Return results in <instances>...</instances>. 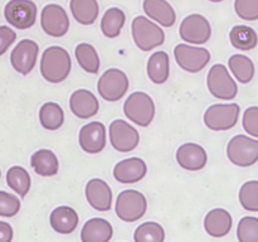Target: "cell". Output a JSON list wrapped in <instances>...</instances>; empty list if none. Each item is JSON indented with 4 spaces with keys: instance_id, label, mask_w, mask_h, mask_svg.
<instances>
[{
    "instance_id": "obj_1",
    "label": "cell",
    "mask_w": 258,
    "mask_h": 242,
    "mask_svg": "<svg viewBox=\"0 0 258 242\" xmlns=\"http://www.w3.org/2000/svg\"><path fill=\"white\" fill-rule=\"evenodd\" d=\"M71 62L70 53L62 47L53 45L43 52L40 59V73L50 83H59L70 76Z\"/></svg>"
},
{
    "instance_id": "obj_2",
    "label": "cell",
    "mask_w": 258,
    "mask_h": 242,
    "mask_svg": "<svg viewBox=\"0 0 258 242\" xmlns=\"http://www.w3.org/2000/svg\"><path fill=\"white\" fill-rule=\"evenodd\" d=\"M131 30H133L134 42L144 52L153 50L154 48L163 44L165 40L164 30L158 24L141 15L133 20Z\"/></svg>"
},
{
    "instance_id": "obj_3",
    "label": "cell",
    "mask_w": 258,
    "mask_h": 242,
    "mask_svg": "<svg viewBox=\"0 0 258 242\" xmlns=\"http://www.w3.org/2000/svg\"><path fill=\"white\" fill-rule=\"evenodd\" d=\"M123 112L128 120L136 125L146 128L154 120L155 103L148 93L134 92L123 103Z\"/></svg>"
},
{
    "instance_id": "obj_4",
    "label": "cell",
    "mask_w": 258,
    "mask_h": 242,
    "mask_svg": "<svg viewBox=\"0 0 258 242\" xmlns=\"http://www.w3.org/2000/svg\"><path fill=\"white\" fill-rule=\"evenodd\" d=\"M227 155L234 165L247 168L258 160V140L246 135H236L227 145Z\"/></svg>"
},
{
    "instance_id": "obj_5",
    "label": "cell",
    "mask_w": 258,
    "mask_h": 242,
    "mask_svg": "<svg viewBox=\"0 0 258 242\" xmlns=\"http://www.w3.org/2000/svg\"><path fill=\"white\" fill-rule=\"evenodd\" d=\"M148 202L143 193L127 189L118 194L116 201V214L123 222H135L145 214Z\"/></svg>"
},
{
    "instance_id": "obj_6",
    "label": "cell",
    "mask_w": 258,
    "mask_h": 242,
    "mask_svg": "<svg viewBox=\"0 0 258 242\" xmlns=\"http://www.w3.org/2000/svg\"><path fill=\"white\" fill-rule=\"evenodd\" d=\"M207 85L214 97L233 100L238 93V86L223 65H214L207 76Z\"/></svg>"
},
{
    "instance_id": "obj_7",
    "label": "cell",
    "mask_w": 258,
    "mask_h": 242,
    "mask_svg": "<svg viewBox=\"0 0 258 242\" xmlns=\"http://www.w3.org/2000/svg\"><path fill=\"white\" fill-rule=\"evenodd\" d=\"M97 90L103 100L110 102L118 101L128 90L127 76L117 68H110L98 80Z\"/></svg>"
},
{
    "instance_id": "obj_8",
    "label": "cell",
    "mask_w": 258,
    "mask_h": 242,
    "mask_svg": "<svg viewBox=\"0 0 258 242\" xmlns=\"http://www.w3.org/2000/svg\"><path fill=\"white\" fill-rule=\"evenodd\" d=\"M239 117V106L237 103L213 105L204 113L207 128L214 131H226L236 126Z\"/></svg>"
},
{
    "instance_id": "obj_9",
    "label": "cell",
    "mask_w": 258,
    "mask_h": 242,
    "mask_svg": "<svg viewBox=\"0 0 258 242\" xmlns=\"http://www.w3.org/2000/svg\"><path fill=\"white\" fill-rule=\"evenodd\" d=\"M7 22L18 29L33 27L37 19V5L30 0H12L5 5Z\"/></svg>"
},
{
    "instance_id": "obj_10",
    "label": "cell",
    "mask_w": 258,
    "mask_h": 242,
    "mask_svg": "<svg viewBox=\"0 0 258 242\" xmlns=\"http://www.w3.org/2000/svg\"><path fill=\"white\" fill-rule=\"evenodd\" d=\"M176 63L184 71L190 73L201 72L211 60V53L206 48L191 47L188 44H178L174 49Z\"/></svg>"
},
{
    "instance_id": "obj_11",
    "label": "cell",
    "mask_w": 258,
    "mask_h": 242,
    "mask_svg": "<svg viewBox=\"0 0 258 242\" xmlns=\"http://www.w3.org/2000/svg\"><path fill=\"white\" fill-rule=\"evenodd\" d=\"M181 39L190 44H204L212 35L211 23L201 14L188 15L179 28Z\"/></svg>"
},
{
    "instance_id": "obj_12",
    "label": "cell",
    "mask_w": 258,
    "mask_h": 242,
    "mask_svg": "<svg viewBox=\"0 0 258 242\" xmlns=\"http://www.w3.org/2000/svg\"><path fill=\"white\" fill-rule=\"evenodd\" d=\"M40 25L45 34L59 38L67 34L70 29V19L66 10L60 5L48 4L43 8L40 14Z\"/></svg>"
},
{
    "instance_id": "obj_13",
    "label": "cell",
    "mask_w": 258,
    "mask_h": 242,
    "mask_svg": "<svg viewBox=\"0 0 258 242\" xmlns=\"http://www.w3.org/2000/svg\"><path fill=\"white\" fill-rule=\"evenodd\" d=\"M110 141L117 151L128 153L138 148L140 134L126 121L115 120L110 125Z\"/></svg>"
},
{
    "instance_id": "obj_14",
    "label": "cell",
    "mask_w": 258,
    "mask_h": 242,
    "mask_svg": "<svg viewBox=\"0 0 258 242\" xmlns=\"http://www.w3.org/2000/svg\"><path fill=\"white\" fill-rule=\"evenodd\" d=\"M38 52H39V47L34 40H20L10 54V62H12L13 68L22 75L30 73L37 63Z\"/></svg>"
},
{
    "instance_id": "obj_15",
    "label": "cell",
    "mask_w": 258,
    "mask_h": 242,
    "mask_svg": "<svg viewBox=\"0 0 258 242\" xmlns=\"http://www.w3.org/2000/svg\"><path fill=\"white\" fill-rule=\"evenodd\" d=\"M81 148L88 154H98L105 149L106 128L100 121H93L83 126L78 136Z\"/></svg>"
},
{
    "instance_id": "obj_16",
    "label": "cell",
    "mask_w": 258,
    "mask_h": 242,
    "mask_svg": "<svg viewBox=\"0 0 258 242\" xmlns=\"http://www.w3.org/2000/svg\"><path fill=\"white\" fill-rule=\"evenodd\" d=\"M86 198L92 208L100 212H107L112 204V192L110 186L102 179H91L86 186Z\"/></svg>"
},
{
    "instance_id": "obj_17",
    "label": "cell",
    "mask_w": 258,
    "mask_h": 242,
    "mask_svg": "<svg viewBox=\"0 0 258 242\" xmlns=\"http://www.w3.org/2000/svg\"><path fill=\"white\" fill-rule=\"evenodd\" d=\"M148 171V165L140 158H128L120 161L113 168V176L122 184H134L140 182Z\"/></svg>"
},
{
    "instance_id": "obj_18",
    "label": "cell",
    "mask_w": 258,
    "mask_h": 242,
    "mask_svg": "<svg viewBox=\"0 0 258 242\" xmlns=\"http://www.w3.org/2000/svg\"><path fill=\"white\" fill-rule=\"evenodd\" d=\"M176 160L179 165L189 171L201 170L206 166L208 156L203 146L199 144L186 143L181 145L176 151Z\"/></svg>"
},
{
    "instance_id": "obj_19",
    "label": "cell",
    "mask_w": 258,
    "mask_h": 242,
    "mask_svg": "<svg viewBox=\"0 0 258 242\" xmlns=\"http://www.w3.org/2000/svg\"><path fill=\"white\" fill-rule=\"evenodd\" d=\"M70 107L73 115L80 118H90L100 110L97 97L88 90H78L71 95Z\"/></svg>"
},
{
    "instance_id": "obj_20",
    "label": "cell",
    "mask_w": 258,
    "mask_h": 242,
    "mask_svg": "<svg viewBox=\"0 0 258 242\" xmlns=\"http://www.w3.org/2000/svg\"><path fill=\"white\" fill-rule=\"evenodd\" d=\"M112 234V224L107 219L92 218L82 227L81 239L82 242H110Z\"/></svg>"
},
{
    "instance_id": "obj_21",
    "label": "cell",
    "mask_w": 258,
    "mask_h": 242,
    "mask_svg": "<svg viewBox=\"0 0 258 242\" xmlns=\"http://www.w3.org/2000/svg\"><path fill=\"white\" fill-rule=\"evenodd\" d=\"M49 222L52 228L60 234H70L77 228L78 213L68 206L57 207L50 213Z\"/></svg>"
},
{
    "instance_id": "obj_22",
    "label": "cell",
    "mask_w": 258,
    "mask_h": 242,
    "mask_svg": "<svg viewBox=\"0 0 258 242\" xmlns=\"http://www.w3.org/2000/svg\"><path fill=\"white\" fill-rule=\"evenodd\" d=\"M144 12L148 17L158 22L163 27H173L176 20V14L170 3L165 0H145L143 3Z\"/></svg>"
},
{
    "instance_id": "obj_23",
    "label": "cell",
    "mask_w": 258,
    "mask_h": 242,
    "mask_svg": "<svg viewBox=\"0 0 258 242\" xmlns=\"http://www.w3.org/2000/svg\"><path fill=\"white\" fill-rule=\"evenodd\" d=\"M232 216L223 208H216L209 212L204 218V228L211 236L224 237L231 232Z\"/></svg>"
},
{
    "instance_id": "obj_24",
    "label": "cell",
    "mask_w": 258,
    "mask_h": 242,
    "mask_svg": "<svg viewBox=\"0 0 258 242\" xmlns=\"http://www.w3.org/2000/svg\"><path fill=\"white\" fill-rule=\"evenodd\" d=\"M170 73V60L168 53L159 50L151 54L148 60V76L156 85H163L168 81Z\"/></svg>"
},
{
    "instance_id": "obj_25",
    "label": "cell",
    "mask_w": 258,
    "mask_h": 242,
    "mask_svg": "<svg viewBox=\"0 0 258 242\" xmlns=\"http://www.w3.org/2000/svg\"><path fill=\"white\" fill-rule=\"evenodd\" d=\"M30 164L35 173L42 176L55 175L58 173V168H59L57 155L48 149H40V150L35 151L30 158Z\"/></svg>"
},
{
    "instance_id": "obj_26",
    "label": "cell",
    "mask_w": 258,
    "mask_h": 242,
    "mask_svg": "<svg viewBox=\"0 0 258 242\" xmlns=\"http://www.w3.org/2000/svg\"><path fill=\"white\" fill-rule=\"evenodd\" d=\"M70 7L73 18L83 25L93 24L100 12V7L96 0H72Z\"/></svg>"
},
{
    "instance_id": "obj_27",
    "label": "cell",
    "mask_w": 258,
    "mask_h": 242,
    "mask_svg": "<svg viewBox=\"0 0 258 242\" xmlns=\"http://www.w3.org/2000/svg\"><path fill=\"white\" fill-rule=\"evenodd\" d=\"M232 45L239 50H251L256 48L258 35L256 30L247 25H236L229 33Z\"/></svg>"
},
{
    "instance_id": "obj_28",
    "label": "cell",
    "mask_w": 258,
    "mask_h": 242,
    "mask_svg": "<svg viewBox=\"0 0 258 242\" xmlns=\"http://www.w3.org/2000/svg\"><path fill=\"white\" fill-rule=\"evenodd\" d=\"M126 15L118 8H110L106 10L101 20V30L103 35L107 38H116L120 34L123 24H125Z\"/></svg>"
},
{
    "instance_id": "obj_29",
    "label": "cell",
    "mask_w": 258,
    "mask_h": 242,
    "mask_svg": "<svg viewBox=\"0 0 258 242\" xmlns=\"http://www.w3.org/2000/svg\"><path fill=\"white\" fill-rule=\"evenodd\" d=\"M39 121L47 130H58L64 123V112L58 103L45 102L39 110Z\"/></svg>"
},
{
    "instance_id": "obj_30",
    "label": "cell",
    "mask_w": 258,
    "mask_h": 242,
    "mask_svg": "<svg viewBox=\"0 0 258 242\" xmlns=\"http://www.w3.org/2000/svg\"><path fill=\"white\" fill-rule=\"evenodd\" d=\"M76 58H77V62L86 72L88 73H96L100 70V57L97 54V50L95 49V47L88 43H81L76 47L75 50Z\"/></svg>"
},
{
    "instance_id": "obj_31",
    "label": "cell",
    "mask_w": 258,
    "mask_h": 242,
    "mask_svg": "<svg viewBox=\"0 0 258 242\" xmlns=\"http://www.w3.org/2000/svg\"><path fill=\"white\" fill-rule=\"evenodd\" d=\"M229 68L241 83H248L254 77V65L251 58L243 54H233L228 59Z\"/></svg>"
},
{
    "instance_id": "obj_32",
    "label": "cell",
    "mask_w": 258,
    "mask_h": 242,
    "mask_svg": "<svg viewBox=\"0 0 258 242\" xmlns=\"http://www.w3.org/2000/svg\"><path fill=\"white\" fill-rule=\"evenodd\" d=\"M7 183L15 193L24 198L30 189V175L23 166H12L7 173Z\"/></svg>"
},
{
    "instance_id": "obj_33",
    "label": "cell",
    "mask_w": 258,
    "mask_h": 242,
    "mask_svg": "<svg viewBox=\"0 0 258 242\" xmlns=\"http://www.w3.org/2000/svg\"><path fill=\"white\" fill-rule=\"evenodd\" d=\"M135 242H164L165 231L158 222H145L135 229Z\"/></svg>"
},
{
    "instance_id": "obj_34",
    "label": "cell",
    "mask_w": 258,
    "mask_h": 242,
    "mask_svg": "<svg viewBox=\"0 0 258 242\" xmlns=\"http://www.w3.org/2000/svg\"><path fill=\"white\" fill-rule=\"evenodd\" d=\"M241 206L248 212H258V182H246L239 191Z\"/></svg>"
},
{
    "instance_id": "obj_35",
    "label": "cell",
    "mask_w": 258,
    "mask_h": 242,
    "mask_svg": "<svg viewBox=\"0 0 258 242\" xmlns=\"http://www.w3.org/2000/svg\"><path fill=\"white\" fill-rule=\"evenodd\" d=\"M237 237L239 242H258V218L243 217L237 227Z\"/></svg>"
},
{
    "instance_id": "obj_36",
    "label": "cell",
    "mask_w": 258,
    "mask_h": 242,
    "mask_svg": "<svg viewBox=\"0 0 258 242\" xmlns=\"http://www.w3.org/2000/svg\"><path fill=\"white\" fill-rule=\"evenodd\" d=\"M234 9L241 19L247 22L258 20V0H236Z\"/></svg>"
},
{
    "instance_id": "obj_37",
    "label": "cell",
    "mask_w": 258,
    "mask_h": 242,
    "mask_svg": "<svg viewBox=\"0 0 258 242\" xmlns=\"http://www.w3.org/2000/svg\"><path fill=\"white\" fill-rule=\"evenodd\" d=\"M20 209V201L8 192L0 191V216L14 217Z\"/></svg>"
},
{
    "instance_id": "obj_38",
    "label": "cell",
    "mask_w": 258,
    "mask_h": 242,
    "mask_svg": "<svg viewBox=\"0 0 258 242\" xmlns=\"http://www.w3.org/2000/svg\"><path fill=\"white\" fill-rule=\"evenodd\" d=\"M242 123L246 133L258 138V106H251L244 111Z\"/></svg>"
},
{
    "instance_id": "obj_39",
    "label": "cell",
    "mask_w": 258,
    "mask_h": 242,
    "mask_svg": "<svg viewBox=\"0 0 258 242\" xmlns=\"http://www.w3.org/2000/svg\"><path fill=\"white\" fill-rule=\"evenodd\" d=\"M17 39V33L13 29H10L7 25L0 27V55L4 54L8 50V48L14 43Z\"/></svg>"
},
{
    "instance_id": "obj_40",
    "label": "cell",
    "mask_w": 258,
    "mask_h": 242,
    "mask_svg": "<svg viewBox=\"0 0 258 242\" xmlns=\"http://www.w3.org/2000/svg\"><path fill=\"white\" fill-rule=\"evenodd\" d=\"M13 234L14 232L12 226L8 222L0 221V242H12Z\"/></svg>"
},
{
    "instance_id": "obj_41",
    "label": "cell",
    "mask_w": 258,
    "mask_h": 242,
    "mask_svg": "<svg viewBox=\"0 0 258 242\" xmlns=\"http://www.w3.org/2000/svg\"><path fill=\"white\" fill-rule=\"evenodd\" d=\"M0 176H2V171H0Z\"/></svg>"
}]
</instances>
